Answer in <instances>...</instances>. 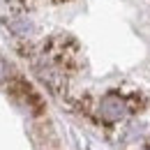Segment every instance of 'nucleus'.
<instances>
[{
	"label": "nucleus",
	"instance_id": "nucleus-3",
	"mask_svg": "<svg viewBox=\"0 0 150 150\" xmlns=\"http://www.w3.org/2000/svg\"><path fill=\"white\" fill-rule=\"evenodd\" d=\"M143 150H150V146H148V148H143Z\"/></svg>",
	"mask_w": 150,
	"mask_h": 150
},
{
	"label": "nucleus",
	"instance_id": "nucleus-2",
	"mask_svg": "<svg viewBox=\"0 0 150 150\" xmlns=\"http://www.w3.org/2000/svg\"><path fill=\"white\" fill-rule=\"evenodd\" d=\"M9 76H12V67H9V62H7L5 58L0 56V86H2V83H7V81H9Z\"/></svg>",
	"mask_w": 150,
	"mask_h": 150
},
{
	"label": "nucleus",
	"instance_id": "nucleus-1",
	"mask_svg": "<svg viewBox=\"0 0 150 150\" xmlns=\"http://www.w3.org/2000/svg\"><path fill=\"white\" fill-rule=\"evenodd\" d=\"M129 113H132L129 99L120 93H106L97 102V118L104 125H115V122L125 120Z\"/></svg>",
	"mask_w": 150,
	"mask_h": 150
}]
</instances>
